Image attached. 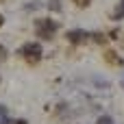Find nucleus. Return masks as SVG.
I'll return each instance as SVG.
<instances>
[{"label":"nucleus","mask_w":124,"mask_h":124,"mask_svg":"<svg viewBox=\"0 0 124 124\" xmlns=\"http://www.w3.org/2000/svg\"><path fill=\"white\" fill-rule=\"evenodd\" d=\"M0 26H2V15H0Z\"/></svg>","instance_id":"obj_8"},{"label":"nucleus","mask_w":124,"mask_h":124,"mask_svg":"<svg viewBox=\"0 0 124 124\" xmlns=\"http://www.w3.org/2000/svg\"><path fill=\"white\" fill-rule=\"evenodd\" d=\"M4 113H7L4 107H0V124H11V122H9V118H4Z\"/></svg>","instance_id":"obj_6"},{"label":"nucleus","mask_w":124,"mask_h":124,"mask_svg":"<svg viewBox=\"0 0 124 124\" xmlns=\"http://www.w3.org/2000/svg\"><path fill=\"white\" fill-rule=\"evenodd\" d=\"M96 124H113V118H111V116H100V118L96 120Z\"/></svg>","instance_id":"obj_5"},{"label":"nucleus","mask_w":124,"mask_h":124,"mask_svg":"<svg viewBox=\"0 0 124 124\" xmlns=\"http://www.w3.org/2000/svg\"><path fill=\"white\" fill-rule=\"evenodd\" d=\"M74 2H76V4H81V7H87V4H89V0H74Z\"/></svg>","instance_id":"obj_7"},{"label":"nucleus","mask_w":124,"mask_h":124,"mask_svg":"<svg viewBox=\"0 0 124 124\" xmlns=\"http://www.w3.org/2000/svg\"><path fill=\"white\" fill-rule=\"evenodd\" d=\"M113 20H124V0H120L118 9L113 11Z\"/></svg>","instance_id":"obj_4"},{"label":"nucleus","mask_w":124,"mask_h":124,"mask_svg":"<svg viewBox=\"0 0 124 124\" xmlns=\"http://www.w3.org/2000/svg\"><path fill=\"white\" fill-rule=\"evenodd\" d=\"M35 28H37V35H39V37L52 39V35H54V31H57V22L50 20V17H41V20H37Z\"/></svg>","instance_id":"obj_1"},{"label":"nucleus","mask_w":124,"mask_h":124,"mask_svg":"<svg viewBox=\"0 0 124 124\" xmlns=\"http://www.w3.org/2000/svg\"><path fill=\"white\" fill-rule=\"evenodd\" d=\"M20 54H22V57H28V59H37V57L44 54V50H41V44L28 41V44H24V46L20 48Z\"/></svg>","instance_id":"obj_2"},{"label":"nucleus","mask_w":124,"mask_h":124,"mask_svg":"<svg viewBox=\"0 0 124 124\" xmlns=\"http://www.w3.org/2000/svg\"><path fill=\"white\" fill-rule=\"evenodd\" d=\"M89 37V33H85V31H81V28H76V31H70L68 33V39L70 41H74V44H81V41H85Z\"/></svg>","instance_id":"obj_3"}]
</instances>
